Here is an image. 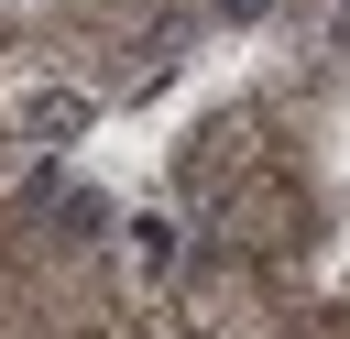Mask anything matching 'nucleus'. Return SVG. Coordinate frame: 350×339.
<instances>
[{"instance_id":"1","label":"nucleus","mask_w":350,"mask_h":339,"mask_svg":"<svg viewBox=\"0 0 350 339\" xmlns=\"http://www.w3.org/2000/svg\"><path fill=\"white\" fill-rule=\"evenodd\" d=\"M77 120H88V109H77V98H66V87H55V98H33V131H55V142H66V131H77Z\"/></svg>"},{"instance_id":"2","label":"nucleus","mask_w":350,"mask_h":339,"mask_svg":"<svg viewBox=\"0 0 350 339\" xmlns=\"http://www.w3.org/2000/svg\"><path fill=\"white\" fill-rule=\"evenodd\" d=\"M219 11H230V22H252V11H262V0H219Z\"/></svg>"}]
</instances>
